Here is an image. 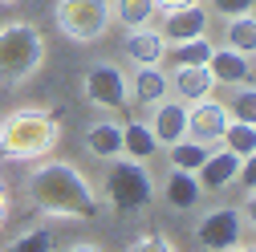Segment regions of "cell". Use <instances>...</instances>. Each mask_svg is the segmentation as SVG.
Segmentation results:
<instances>
[{
	"label": "cell",
	"mask_w": 256,
	"mask_h": 252,
	"mask_svg": "<svg viewBox=\"0 0 256 252\" xmlns=\"http://www.w3.org/2000/svg\"><path fill=\"white\" fill-rule=\"evenodd\" d=\"M24 196L37 212H45L53 220H94L98 216V192L66 159H41L24 179Z\"/></svg>",
	"instance_id": "cell-1"
},
{
	"label": "cell",
	"mask_w": 256,
	"mask_h": 252,
	"mask_svg": "<svg viewBox=\"0 0 256 252\" xmlns=\"http://www.w3.org/2000/svg\"><path fill=\"white\" fill-rule=\"evenodd\" d=\"M61 142V122L41 110V106H20L0 122V154L16 163L45 159V154Z\"/></svg>",
	"instance_id": "cell-2"
},
{
	"label": "cell",
	"mask_w": 256,
	"mask_h": 252,
	"mask_svg": "<svg viewBox=\"0 0 256 252\" xmlns=\"http://www.w3.org/2000/svg\"><path fill=\"white\" fill-rule=\"evenodd\" d=\"M45 61V37L28 20L0 24V86H20L28 82Z\"/></svg>",
	"instance_id": "cell-3"
},
{
	"label": "cell",
	"mask_w": 256,
	"mask_h": 252,
	"mask_svg": "<svg viewBox=\"0 0 256 252\" xmlns=\"http://www.w3.org/2000/svg\"><path fill=\"white\" fill-rule=\"evenodd\" d=\"M53 16H57V28L78 45H90V41L106 37L110 24H114L110 0H57Z\"/></svg>",
	"instance_id": "cell-4"
},
{
	"label": "cell",
	"mask_w": 256,
	"mask_h": 252,
	"mask_svg": "<svg viewBox=\"0 0 256 252\" xmlns=\"http://www.w3.org/2000/svg\"><path fill=\"white\" fill-rule=\"evenodd\" d=\"M154 200V183L146 175L142 163L134 159H114V167L106 171V204L114 212H142Z\"/></svg>",
	"instance_id": "cell-5"
},
{
	"label": "cell",
	"mask_w": 256,
	"mask_h": 252,
	"mask_svg": "<svg viewBox=\"0 0 256 252\" xmlns=\"http://www.w3.org/2000/svg\"><path fill=\"white\" fill-rule=\"evenodd\" d=\"M82 94L90 106L98 110H126L130 106V90H126V74L114 66V61H98L94 70H86Z\"/></svg>",
	"instance_id": "cell-6"
},
{
	"label": "cell",
	"mask_w": 256,
	"mask_h": 252,
	"mask_svg": "<svg viewBox=\"0 0 256 252\" xmlns=\"http://www.w3.org/2000/svg\"><path fill=\"white\" fill-rule=\"evenodd\" d=\"M196 240L204 252H236L244 244V216L240 208H216L196 224Z\"/></svg>",
	"instance_id": "cell-7"
},
{
	"label": "cell",
	"mask_w": 256,
	"mask_h": 252,
	"mask_svg": "<svg viewBox=\"0 0 256 252\" xmlns=\"http://www.w3.org/2000/svg\"><path fill=\"white\" fill-rule=\"evenodd\" d=\"M212 12L204 4H183V8H163V24H158V37L167 45L191 41V37H208Z\"/></svg>",
	"instance_id": "cell-8"
},
{
	"label": "cell",
	"mask_w": 256,
	"mask_h": 252,
	"mask_svg": "<svg viewBox=\"0 0 256 252\" xmlns=\"http://www.w3.org/2000/svg\"><path fill=\"white\" fill-rule=\"evenodd\" d=\"M228 106L216 102V98H204L187 110V138H196V142H220L224 134V126H228Z\"/></svg>",
	"instance_id": "cell-9"
},
{
	"label": "cell",
	"mask_w": 256,
	"mask_h": 252,
	"mask_svg": "<svg viewBox=\"0 0 256 252\" xmlns=\"http://www.w3.org/2000/svg\"><path fill=\"white\" fill-rule=\"evenodd\" d=\"M208 74H212L216 86H232V90L252 86V57H248V53H236V49H228V45H224V49H212Z\"/></svg>",
	"instance_id": "cell-10"
},
{
	"label": "cell",
	"mask_w": 256,
	"mask_h": 252,
	"mask_svg": "<svg viewBox=\"0 0 256 252\" xmlns=\"http://www.w3.org/2000/svg\"><path fill=\"white\" fill-rule=\"evenodd\" d=\"M146 126H150V134L158 138V146H171V142L187 138V106H183L179 98L154 102V118H150Z\"/></svg>",
	"instance_id": "cell-11"
},
{
	"label": "cell",
	"mask_w": 256,
	"mask_h": 252,
	"mask_svg": "<svg viewBox=\"0 0 256 252\" xmlns=\"http://www.w3.org/2000/svg\"><path fill=\"white\" fill-rule=\"evenodd\" d=\"M167 78H171V90L179 94L183 106H196V102L212 98V90H216L208 66H175V74H167Z\"/></svg>",
	"instance_id": "cell-12"
},
{
	"label": "cell",
	"mask_w": 256,
	"mask_h": 252,
	"mask_svg": "<svg viewBox=\"0 0 256 252\" xmlns=\"http://www.w3.org/2000/svg\"><path fill=\"white\" fill-rule=\"evenodd\" d=\"M236 171H240V159L232 150H212L204 159V167L196 171V179H200L204 192H224V187L236 183Z\"/></svg>",
	"instance_id": "cell-13"
},
{
	"label": "cell",
	"mask_w": 256,
	"mask_h": 252,
	"mask_svg": "<svg viewBox=\"0 0 256 252\" xmlns=\"http://www.w3.org/2000/svg\"><path fill=\"white\" fill-rule=\"evenodd\" d=\"M126 90H130V102H138V106H154V102L167 98L171 78L163 74V66H138V74L126 82Z\"/></svg>",
	"instance_id": "cell-14"
},
{
	"label": "cell",
	"mask_w": 256,
	"mask_h": 252,
	"mask_svg": "<svg viewBox=\"0 0 256 252\" xmlns=\"http://www.w3.org/2000/svg\"><path fill=\"white\" fill-rule=\"evenodd\" d=\"M126 53H130V61H138V66H163L167 57V41L158 37V28H130V37H126Z\"/></svg>",
	"instance_id": "cell-15"
},
{
	"label": "cell",
	"mask_w": 256,
	"mask_h": 252,
	"mask_svg": "<svg viewBox=\"0 0 256 252\" xmlns=\"http://www.w3.org/2000/svg\"><path fill=\"white\" fill-rule=\"evenodd\" d=\"M200 196H204V187H200V179L191 171H171V179L163 183V200L175 212H191L200 204Z\"/></svg>",
	"instance_id": "cell-16"
},
{
	"label": "cell",
	"mask_w": 256,
	"mask_h": 252,
	"mask_svg": "<svg viewBox=\"0 0 256 252\" xmlns=\"http://www.w3.org/2000/svg\"><path fill=\"white\" fill-rule=\"evenodd\" d=\"M86 150L94 159H122V126L118 122H94L86 130Z\"/></svg>",
	"instance_id": "cell-17"
},
{
	"label": "cell",
	"mask_w": 256,
	"mask_h": 252,
	"mask_svg": "<svg viewBox=\"0 0 256 252\" xmlns=\"http://www.w3.org/2000/svg\"><path fill=\"white\" fill-rule=\"evenodd\" d=\"M158 154V138L150 134L146 122H126L122 126V159H134V163H146Z\"/></svg>",
	"instance_id": "cell-18"
},
{
	"label": "cell",
	"mask_w": 256,
	"mask_h": 252,
	"mask_svg": "<svg viewBox=\"0 0 256 252\" xmlns=\"http://www.w3.org/2000/svg\"><path fill=\"white\" fill-rule=\"evenodd\" d=\"M154 12H158L154 0H110V16L122 28H146L154 20Z\"/></svg>",
	"instance_id": "cell-19"
},
{
	"label": "cell",
	"mask_w": 256,
	"mask_h": 252,
	"mask_svg": "<svg viewBox=\"0 0 256 252\" xmlns=\"http://www.w3.org/2000/svg\"><path fill=\"white\" fill-rule=\"evenodd\" d=\"M208 154H212V146H208V142L179 138V142H171L167 159H171V171H191V175H196V171L204 167V159H208Z\"/></svg>",
	"instance_id": "cell-20"
},
{
	"label": "cell",
	"mask_w": 256,
	"mask_h": 252,
	"mask_svg": "<svg viewBox=\"0 0 256 252\" xmlns=\"http://www.w3.org/2000/svg\"><path fill=\"white\" fill-rule=\"evenodd\" d=\"M220 138H224V150H232L236 159H252L256 154V126H248V122H228Z\"/></svg>",
	"instance_id": "cell-21"
},
{
	"label": "cell",
	"mask_w": 256,
	"mask_h": 252,
	"mask_svg": "<svg viewBox=\"0 0 256 252\" xmlns=\"http://www.w3.org/2000/svg\"><path fill=\"white\" fill-rule=\"evenodd\" d=\"M212 49H216V45H212L208 37H191V41L167 45V57H171V66H208Z\"/></svg>",
	"instance_id": "cell-22"
},
{
	"label": "cell",
	"mask_w": 256,
	"mask_h": 252,
	"mask_svg": "<svg viewBox=\"0 0 256 252\" xmlns=\"http://www.w3.org/2000/svg\"><path fill=\"white\" fill-rule=\"evenodd\" d=\"M224 41H228V49L252 57V49H256V20H252V12L232 16V20H228V37H224Z\"/></svg>",
	"instance_id": "cell-23"
},
{
	"label": "cell",
	"mask_w": 256,
	"mask_h": 252,
	"mask_svg": "<svg viewBox=\"0 0 256 252\" xmlns=\"http://www.w3.org/2000/svg\"><path fill=\"white\" fill-rule=\"evenodd\" d=\"M8 252H53V232L49 228H28L8 244Z\"/></svg>",
	"instance_id": "cell-24"
},
{
	"label": "cell",
	"mask_w": 256,
	"mask_h": 252,
	"mask_svg": "<svg viewBox=\"0 0 256 252\" xmlns=\"http://www.w3.org/2000/svg\"><path fill=\"white\" fill-rule=\"evenodd\" d=\"M228 118H232V122L256 126V90H252V86H240V94L228 102Z\"/></svg>",
	"instance_id": "cell-25"
},
{
	"label": "cell",
	"mask_w": 256,
	"mask_h": 252,
	"mask_svg": "<svg viewBox=\"0 0 256 252\" xmlns=\"http://www.w3.org/2000/svg\"><path fill=\"white\" fill-rule=\"evenodd\" d=\"M208 4H212V12H220L224 20H232V16L252 12V8H256V0H208Z\"/></svg>",
	"instance_id": "cell-26"
},
{
	"label": "cell",
	"mask_w": 256,
	"mask_h": 252,
	"mask_svg": "<svg viewBox=\"0 0 256 252\" xmlns=\"http://www.w3.org/2000/svg\"><path fill=\"white\" fill-rule=\"evenodd\" d=\"M126 252H175V244H171L167 236H158V232H146V236H138Z\"/></svg>",
	"instance_id": "cell-27"
},
{
	"label": "cell",
	"mask_w": 256,
	"mask_h": 252,
	"mask_svg": "<svg viewBox=\"0 0 256 252\" xmlns=\"http://www.w3.org/2000/svg\"><path fill=\"white\" fill-rule=\"evenodd\" d=\"M66 252H106V248H98V244H90V240H82V244H70Z\"/></svg>",
	"instance_id": "cell-28"
},
{
	"label": "cell",
	"mask_w": 256,
	"mask_h": 252,
	"mask_svg": "<svg viewBox=\"0 0 256 252\" xmlns=\"http://www.w3.org/2000/svg\"><path fill=\"white\" fill-rule=\"evenodd\" d=\"M158 8H183V4H200V0H154Z\"/></svg>",
	"instance_id": "cell-29"
},
{
	"label": "cell",
	"mask_w": 256,
	"mask_h": 252,
	"mask_svg": "<svg viewBox=\"0 0 256 252\" xmlns=\"http://www.w3.org/2000/svg\"><path fill=\"white\" fill-rule=\"evenodd\" d=\"M8 220V192H4V183H0V224Z\"/></svg>",
	"instance_id": "cell-30"
},
{
	"label": "cell",
	"mask_w": 256,
	"mask_h": 252,
	"mask_svg": "<svg viewBox=\"0 0 256 252\" xmlns=\"http://www.w3.org/2000/svg\"><path fill=\"white\" fill-rule=\"evenodd\" d=\"M236 252H252V244H248V240H244V244H240V248H236Z\"/></svg>",
	"instance_id": "cell-31"
},
{
	"label": "cell",
	"mask_w": 256,
	"mask_h": 252,
	"mask_svg": "<svg viewBox=\"0 0 256 252\" xmlns=\"http://www.w3.org/2000/svg\"><path fill=\"white\" fill-rule=\"evenodd\" d=\"M0 4H16V0H0Z\"/></svg>",
	"instance_id": "cell-32"
}]
</instances>
